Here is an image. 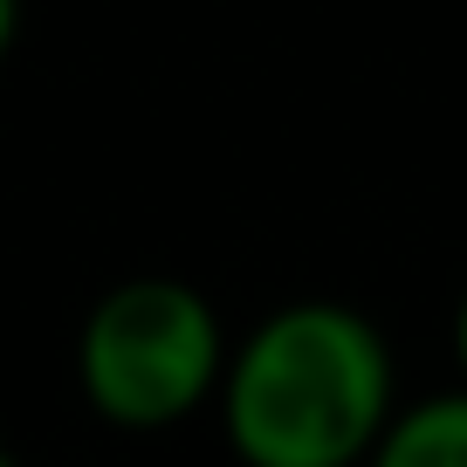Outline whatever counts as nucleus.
Returning a JSON list of instances; mask_svg holds the SVG:
<instances>
[{
  "mask_svg": "<svg viewBox=\"0 0 467 467\" xmlns=\"http://www.w3.org/2000/svg\"><path fill=\"white\" fill-rule=\"evenodd\" d=\"M241 467H358L392 426V350L344 303H289L220 371Z\"/></svg>",
  "mask_w": 467,
  "mask_h": 467,
  "instance_id": "obj_1",
  "label": "nucleus"
},
{
  "mask_svg": "<svg viewBox=\"0 0 467 467\" xmlns=\"http://www.w3.org/2000/svg\"><path fill=\"white\" fill-rule=\"evenodd\" d=\"M227 371L220 317L192 282L138 275L117 282L76 337V385L89 412L124 433H159L206 406Z\"/></svg>",
  "mask_w": 467,
  "mask_h": 467,
  "instance_id": "obj_2",
  "label": "nucleus"
},
{
  "mask_svg": "<svg viewBox=\"0 0 467 467\" xmlns=\"http://www.w3.org/2000/svg\"><path fill=\"white\" fill-rule=\"evenodd\" d=\"M371 467H467V392L420 399L371 447Z\"/></svg>",
  "mask_w": 467,
  "mask_h": 467,
  "instance_id": "obj_3",
  "label": "nucleus"
},
{
  "mask_svg": "<svg viewBox=\"0 0 467 467\" xmlns=\"http://www.w3.org/2000/svg\"><path fill=\"white\" fill-rule=\"evenodd\" d=\"M15 28H21V0H0V56L15 48Z\"/></svg>",
  "mask_w": 467,
  "mask_h": 467,
  "instance_id": "obj_4",
  "label": "nucleus"
},
{
  "mask_svg": "<svg viewBox=\"0 0 467 467\" xmlns=\"http://www.w3.org/2000/svg\"><path fill=\"white\" fill-rule=\"evenodd\" d=\"M453 358H461V371H467V296H461V317H453Z\"/></svg>",
  "mask_w": 467,
  "mask_h": 467,
  "instance_id": "obj_5",
  "label": "nucleus"
},
{
  "mask_svg": "<svg viewBox=\"0 0 467 467\" xmlns=\"http://www.w3.org/2000/svg\"><path fill=\"white\" fill-rule=\"evenodd\" d=\"M0 467H15V453H7V447H0Z\"/></svg>",
  "mask_w": 467,
  "mask_h": 467,
  "instance_id": "obj_6",
  "label": "nucleus"
}]
</instances>
